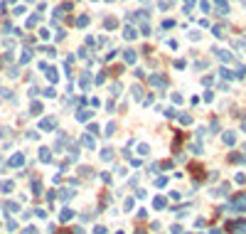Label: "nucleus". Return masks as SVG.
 <instances>
[{"mask_svg": "<svg viewBox=\"0 0 246 234\" xmlns=\"http://www.w3.org/2000/svg\"><path fill=\"white\" fill-rule=\"evenodd\" d=\"M108 3H113V0H108Z\"/></svg>", "mask_w": 246, "mask_h": 234, "instance_id": "bb28decb", "label": "nucleus"}, {"mask_svg": "<svg viewBox=\"0 0 246 234\" xmlns=\"http://www.w3.org/2000/svg\"><path fill=\"white\" fill-rule=\"evenodd\" d=\"M81 146L84 148H93V138L91 136H81Z\"/></svg>", "mask_w": 246, "mask_h": 234, "instance_id": "39448f33", "label": "nucleus"}, {"mask_svg": "<svg viewBox=\"0 0 246 234\" xmlns=\"http://www.w3.org/2000/svg\"><path fill=\"white\" fill-rule=\"evenodd\" d=\"M12 190V183H0V192H10Z\"/></svg>", "mask_w": 246, "mask_h": 234, "instance_id": "dca6fc26", "label": "nucleus"}, {"mask_svg": "<svg viewBox=\"0 0 246 234\" xmlns=\"http://www.w3.org/2000/svg\"><path fill=\"white\" fill-rule=\"evenodd\" d=\"M22 234H37V229H34V227H27V229H25Z\"/></svg>", "mask_w": 246, "mask_h": 234, "instance_id": "393cba45", "label": "nucleus"}, {"mask_svg": "<svg viewBox=\"0 0 246 234\" xmlns=\"http://www.w3.org/2000/svg\"><path fill=\"white\" fill-rule=\"evenodd\" d=\"M40 160H42V163H49V160H52V155H49V150H47V148H42V150H40Z\"/></svg>", "mask_w": 246, "mask_h": 234, "instance_id": "423d86ee", "label": "nucleus"}, {"mask_svg": "<svg viewBox=\"0 0 246 234\" xmlns=\"http://www.w3.org/2000/svg\"><path fill=\"white\" fill-rule=\"evenodd\" d=\"M30 111H32V114H34V116H37V114H40V111H42V104H37V101H34V104H32V109H30Z\"/></svg>", "mask_w": 246, "mask_h": 234, "instance_id": "f3484780", "label": "nucleus"}, {"mask_svg": "<svg viewBox=\"0 0 246 234\" xmlns=\"http://www.w3.org/2000/svg\"><path fill=\"white\" fill-rule=\"evenodd\" d=\"M37 22H40V17H30V20H27V25H30V27H34Z\"/></svg>", "mask_w": 246, "mask_h": 234, "instance_id": "412c9836", "label": "nucleus"}, {"mask_svg": "<svg viewBox=\"0 0 246 234\" xmlns=\"http://www.w3.org/2000/svg\"><path fill=\"white\" fill-rule=\"evenodd\" d=\"M113 133H116V123H108V126H106V133H103V136H113Z\"/></svg>", "mask_w": 246, "mask_h": 234, "instance_id": "4468645a", "label": "nucleus"}, {"mask_svg": "<svg viewBox=\"0 0 246 234\" xmlns=\"http://www.w3.org/2000/svg\"><path fill=\"white\" fill-rule=\"evenodd\" d=\"M123 37H126V40H133V37H136V30H133V27H126V30H123Z\"/></svg>", "mask_w": 246, "mask_h": 234, "instance_id": "9d476101", "label": "nucleus"}, {"mask_svg": "<svg viewBox=\"0 0 246 234\" xmlns=\"http://www.w3.org/2000/svg\"><path fill=\"white\" fill-rule=\"evenodd\" d=\"M136 234H145V232H143V229H138V232H136Z\"/></svg>", "mask_w": 246, "mask_h": 234, "instance_id": "a878e982", "label": "nucleus"}, {"mask_svg": "<svg viewBox=\"0 0 246 234\" xmlns=\"http://www.w3.org/2000/svg\"><path fill=\"white\" fill-rule=\"evenodd\" d=\"M30 59H32V52H27V49H25L22 54H20V62H22V64H27Z\"/></svg>", "mask_w": 246, "mask_h": 234, "instance_id": "f8f14e48", "label": "nucleus"}, {"mask_svg": "<svg viewBox=\"0 0 246 234\" xmlns=\"http://www.w3.org/2000/svg\"><path fill=\"white\" fill-rule=\"evenodd\" d=\"M133 94H136V99H140V94H143V89H140V86H133Z\"/></svg>", "mask_w": 246, "mask_h": 234, "instance_id": "4be33fe9", "label": "nucleus"}, {"mask_svg": "<svg viewBox=\"0 0 246 234\" xmlns=\"http://www.w3.org/2000/svg\"><path fill=\"white\" fill-rule=\"evenodd\" d=\"M93 234H106V227H96V229H93Z\"/></svg>", "mask_w": 246, "mask_h": 234, "instance_id": "b1692460", "label": "nucleus"}, {"mask_svg": "<svg viewBox=\"0 0 246 234\" xmlns=\"http://www.w3.org/2000/svg\"><path fill=\"white\" fill-rule=\"evenodd\" d=\"M77 25H79V27H86V25H89V17H86V15L77 17Z\"/></svg>", "mask_w": 246, "mask_h": 234, "instance_id": "ddd939ff", "label": "nucleus"}, {"mask_svg": "<svg viewBox=\"0 0 246 234\" xmlns=\"http://www.w3.org/2000/svg\"><path fill=\"white\" fill-rule=\"evenodd\" d=\"M101 158H103V160H111V158H113V150L103 148V150H101Z\"/></svg>", "mask_w": 246, "mask_h": 234, "instance_id": "2eb2a0df", "label": "nucleus"}, {"mask_svg": "<svg viewBox=\"0 0 246 234\" xmlns=\"http://www.w3.org/2000/svg\"><path fill=\"white\" fill-rule=\"evenodd\" d=\"M150 84H153V86H165L167 79L165 77H150Z\"/></svg>", "mask_w": 246, "mask_h": 234, "instance_id": "20e7f679", "label": "nucleus"}, {"mask_svg": "<svg viewBox=\"0 0 246 234\" xmlns=\"http://www.w3.org/2000/svg\"><path fill=\"white\" fill-rule=\"evenodd\" d=\"M79 84H81V86H84V89H86V86H89V74H84V77H81V79H79Z\"/></svg>", "mask_w": 246, "mask_h": 234, "instance_id": "6ab92c4d", "label": "nucleus"}, {"mask_svg": "<svg viewBox=\"0 0 246 234\" xmlns=\"http://www.w3.org/2000/svg\"><path fill=\"white\" fill-rule=\"evenodd\" d=\"M71 195H74L71 190H62V192H59V197H62V200H69V197H71Z\"/></svg>", "mask_w": 246, "mask_h": 234, "instance_id": "a211bd4d", "label": "nucleus"}, {"mask_svg": "<svg viewBox=\"0 0 246 234\" xmlns=\"http://www.w3.org/2000/svg\"><path fill=\"white\" fill-rule=\"evenodd\" d=\"M0 165H3V163H0Z\"/></svg>", "mask_w": 246, "mask_h": 234, "instance_id": "cd10ccee", "label": "nucleus"}, {"mask_svg": "<svg viewBox=\"0 0 246 234\" xmlns=\"http://www.w3.org/2000/svg\"><path fill=\"white\" fill-rule=\"evenodd\" d=\"M155 207L160 209V207H165V200H162V197H158V200H155Z\"/></svg>", "mask_w": 246, "mask_h": 234, "instance_id": "5701e85b", "label": "nucleus"}, {"mask_svg": "<svg viewBox=\"0 0 246 234\" xmlns=\"http://www.w3.org/2000/svg\"><path fill=\"white\" fill-rule=\"evenodd\" d=\"M47 79H49V81H57V79H59V74H57V69H47Z\"/></svg>", "mask_w": 246, "mask_h": 234, "instance_id": "9b49d317", "label": "nucleus"}, {"mask_svg": "<svg viewBox=\"0 0 246 234\" xmlns=\"http://www.w3.org/2000/svg\"><path fill=\"white\" fill-rule=\"evenodd\" d=\"M22 163H25V155H20V153L10 158V165H12V168H17V165H22Z\"/></svg>", "mask_w": 246, "mask_h": 234, "instance_id": "f03ea898", "label": "nucleus"}, {"mask_svg": "<svg viewBox=\"0 0 246 234\" xmlns=\"http://www.w3.org/2000/svg\"><path fill=\"white\" fill-rule=\"evenodd\" d=\"M123 59H126L128 64H133V62H136V52H133V49H126V52H123Z\"/></svg>", "mask_w": 246, "mask_h": 234, "instance_id": "7ed1b4c3", "label": "nucleus"}, {"mask_svg": "<svg viewBox=\"0 0 246 234\" xmlns=\"http://www.w3.org/2000/svg\"><path fill=\"white\" fill-rule=\"evenodd\" d=\"M91 118V111H81L79 109V114H77V121H89Z\"/></svg>", "mask_w": 246, "mask_h": 234, "instance_id": "6e6552de", "label": "nucleus"}, {"mask_svg": "<svg viewBox=\"0 0 246 234\" xmlns=\"http://www.w3.org/2000/svg\"><path fill=\"white\" fill-rule=\"evenodd\" d=\"M54 126H57V118H44V121L40 123V128H42V131H52Z\"/></svg>", "mask_w": 246, "mask_h": 234, "instance_id": "f257e3e1", "label": "nucleus"}, {"mask_svg": "<svg viewBox=\"0 0 246 234\" xmlns=\"http://www.w3.org/2000/svg\"><path fill=\"white\" fill-rule=\"evenodd\" d=\"M71 217H74V212H71V209H62V214H59V219H62V222H67V219H71Z\"/></svg>", "mask_w": 246, "mask_h": 234, "instance_id": "1a4fd4ad", "label": "nucleus"}, {"mask_svg": "<svg viewBox=\"0 0 246 234\" xmlns=\"http://www.w3.org/2000/svg\"><path fill=\"white\" fill-rule=\"evenodd\" d=\"M103 25H106V30H113V27L118 25V20H116V17H106V22H103Z\"/></svg>", "mask_w": 246, "mask_h": 234, "instance_id": "0eeeda50", "label": "nucleus"}, {"mask_svg": "<svg viewBox=\"0 0 246 234\" xmlns=\"http://www.w3.org/2000/svg\"><path fill=\"white\" fill-rule=\"evenodd\" d=\"M111 91H113V96H118V91H121V84H113V86H111Z\"/></svg>", "mask_w": 246, "mask_h": 234, "instance_id": "aec40b11", "label": "nucleus"}]
</instances>
